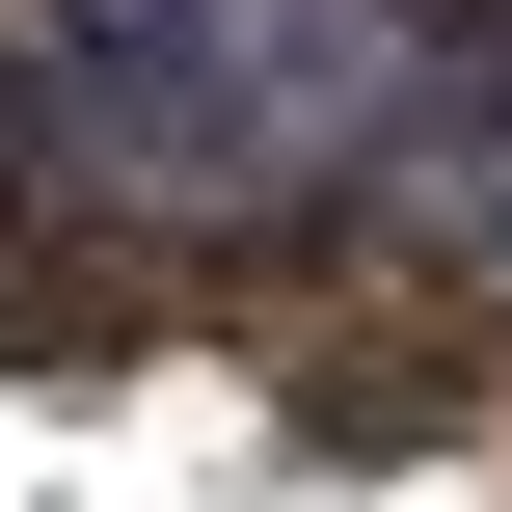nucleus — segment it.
<instances>
[{"label":"nucleus","instance_id":"nucleus-1","mask_svg":"<svg viewBox=\"0 0 512 512\" xmlns=\"http://www.w3.org/2000/svg\"><path fill=\"white\" fill-rule=\"evenodd\" d=\"M459 0H27V81L108 189L270 216V189H378L432 108Z\"/></svg>","mask_w":512,"mask_h":512}]
</instances>
